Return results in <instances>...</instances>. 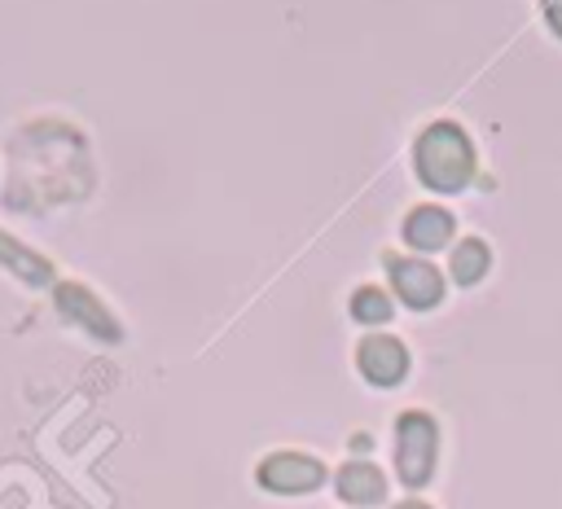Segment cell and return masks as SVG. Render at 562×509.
Instances as JSON below:
<instances>
[{
    "instance_id": "cell-1",
    "label": "cell",
    "mask_w": 562,
    "mask_h": 509,
    "mask_svg": "<svg viewBox=\"0 0 562 509\" xmlns=\"http://www.w3.org/2000/svg\"><path fill=\"white\" fill-rule=\"evenodd\" d=\"M417 176L439 193H457L461 184H470L474 176L470 136L457 123H430L417 140Z\"/></svg>"
},
{
    "instance_id": "cell-2",
    "label": "cell",
    "mask_w": 562,
    "mask_h": 509,
    "mask_svg": "<svg viewBox=\"0 0 562 509\" xmlns=\"http://www.w3.org/2000/svg\"><path fill=\"white\" fill-rule=\"evenodd\" d=\"M435 421L426 412H404L395 426V470L408 487H422L435 470Z\"/></svg>"
},
{
    "instance_id": "cell-3",
    "label": "cell",
    "mask_w": 562,
    "mask_h": 509,
    "mask_svg": "<svg viewBox=\"0 0 562 509\" xmlns=\"http://www.w3.org/2000/svg\"><path fill=\"white\" fill-rule=\"evenodd\" d=\"M325 470L321 461H312L307 452H272L263 465H259V483L268 491H281V496H299V491H312L321 487Z\"/></svg>"
},
{
    "instance_id": "cell-4",
    "label": "cell",
    "mask_w": 562,
    "mask_h": 509,
    "mask_svg": "<svg viewBox=\"0 0 562 509\" xmlns=\"http://www.w3.org/2000/svg\"><path fill=\"white\" fill-rule=\"evenodd\" d=\"M386 272H391L395 294H400L408 307H435V303L443 298V276H439L430 263H422V259H400V255H391V259H386Z\"/></svg>"
},
{
    "instance_id": "cell-5",
    "label": "cell",
    "mask_w": 562,
    "mask_h": 509,
    "mask_svg": "<svg viewBox=\"0 0 562 509\" xmlns=\"http://www.w3.org/2000/svg\"><path fill=\"white\" fill-rule=\"evenodd\" d=\"M356 364H360V373H364L373 386H395V382L408 373V351H404V342L391 338V333H369V338L360 342V351H356Z\"/></svg>"
},
{
    "instance_id": "cell-6",
    "label": "cell",
    "mask_w": 562,
    "mask_h": 509,
    "mask_svg": "<svg viewBox=\"0 0 562 509\" xmlns=\"http://www.w3.org/2000/svg\"><path fill=\"white\" fill-rule=\"evenodd\" d=\"M57 303H61V312H66L75 325L92 329L97 338H119V325L105 316V307H101L83 285H57Z\"/></svg>"
},
{
    "instance_id": "cell-7",
    "label": "cell",
    "mask_w": 562,
    "mask_h": 509,
    "mask_svg": "<svg viewBox=\"0 0 562 509\" xmlns=\"http://www.w3.org/2000/svg\"><path fill=\"white\" fill-rule=\"evenodd\" d=\"M404 241L417 250H439L443 241H452V215L443 206H417L404 219Z\"/></svg>"
},
{
    "instance_id": "cell-8",
    "label": "cell",
    "mask_w": 562,
    "mask_h": 509,
    "mask_svg": "<svg viewBox=\"0 0 562 509\" xmlns=\"http://www.w3.org/2000/svg\"><path fill=\"white\" fill-rule=\"evenodd\" d=\"M338 496L351 500V505H378V500L386 496V478H382V470L369 465V461H347V465L338 470Z\"/></svg>"
},
{
    "instance_id": "cell-9",
    "label": "cell",
    "mask_w": 562,
    "mask_h": 509,
    "mask_svg": "<svg viewBox=\"0 0 562 509\" xmlns=\"http://www.w3.org/2000/svg\"><path fill=\"white\" fill-rule=\"evenodd\" d=\"M0 263H4L9 272H18L22 281H35V285L53 281V268H48V259L31 255V250H26V246H18L9 233H0Z\"/></svg>"
},
{
    "instance_id": "cell-10",
    "label": "cell",
    "mask_w": 562,
    "mask_h": 509,
    "mask_svg": "<svg viewBox=\"0 0 562 509\" xmlns=\"http://www.w3.org/2000/svg\"><path fill=\"white\" fill-rule=\"evenodd\" d=\"M487 263H492V255H487V246H483L479 237L457 241V250H452V276H457L461 285H474V281L487 272Z\"/></svg>"
},
{
    "instance_id": "cell-11",
    "label": "cell",
    "mask_w": 562,
    "mask_h": 509,
    "mask_svg": "<svg viewBox=\"0 0 562 509\" xmlns=\"http://www.w3.org/2000/svg\"><path fill=\"white\" fill-rule=\"evenodd\" d=\"M351 316L378 325V320L391 316V298H386L382 290H373V285H369V290H356V298H351Z\"/></svg>"
},
{
    "instance_id": "cell-12",
    "label": "cell",
    "mask_w": 562,
    "mask_h": 509,
    "mask_svg": "<svg viewBox=\"0 0 562 509\" xmlns=\"http://www.w3.org/2000/svg\"><path fill=\"white\" fill-rule=\"evenodd\" d=\"M544 18H549V26L562 35V0H544Z\"/></svg>"
},
{
    "instance_id": "cell-13",
    "label": "cell",
    "mask_w": 562,
    "mask_h": 509,
    "mask_svg": "<svg viewBox=\"0 0 562 509\" xmlns=\"http://www.w3.org/2000/svg\"><path fill=\"white\" fill-rule=\"evenodd\" d=\"M395 509H430V505H422V500H404V505H395Z\"/></svg>"
}]
</instances>
